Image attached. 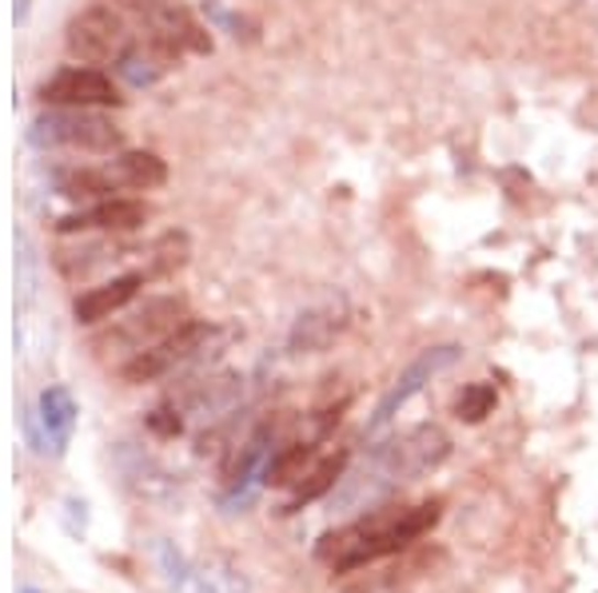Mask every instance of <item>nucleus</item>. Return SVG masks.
Returning <instances> with one entry per match:
<instances>
[{
    "instance_id": "6ab92c4d",
    "label": "nucleus",
    "mask_w": 598,
    "mask_h": 593,
    "mask_svg": "<svg viewBox=\"0 0 598 593\" xmlns=\"http://www.w3.org/2000/svg\"><path fill=\"white\" fill-rule=\"evenodd\" d=\"M196 585H200V593H252L244 573L228 562H208L196 573Z\"/></svg>"
},
{
    "instance_id": "412c9836",
    "label": "nucleus",
    "mask_w": 598,
    "mask_h": 593,
    "mask_svg": "<svg viewBox=\"0 0 598 593\" xmlns=\"http://www.w3.org/2000/svg\"><path fill=\"white\" fill-rule=\"evenodd\" d=\"M104 244H80V247H60L56 251V267H60V276L65 279H80L88 276L97 264H104Z\"/></svg>"
},
{
    "instance_id": "39448f33",
    "label": "nucleus",
    "mask_w": 598,
    "mask_h": 593,
    "mask_svg": "<svg viewBox=\"0 0 598 593\" xmlns=\"http://www.w3.org/2000/svg\"><path fill=\"white\" fill-rule=\"evenodd\" d=\"M188 307H184V299L176 295H160V299H148L140 311H132L129 318H120L117 327L100 335L92 347L97 350H129V355H140V350H148L152 343L168 339L171 331L184 327L188 323Z\"/></svg>"
},
{
    "instance_id": "9b49d317",
    "label": "nucleus",
    "mask_w": 598,
    "mask_h": 593,
    "mask_svg": "<svg viewBox=\"0 0 598 593\" xmlns=\"http://www.w3.org/2000/svg\"><path fill=\"white\" fill-rule=\"evenodd\" d=\"M343 331H347V303L332 299V303H320V307L303 311L296 318V327L288 335V350L291 355H320L340 339Z\"/></svg>"
},
{
    "instance_id": "4be33fe9",
    "label": "nucleus",
    "mask_w": 598,
    "mask_h": 593,
    "mask_svg": "<svg viewBox=\"0 0 598 593\" xmlns=\"http://www.w3.org/2000/svg\"><path fill=\"white\" fill-rule=\"evenodd\" d=\"M117 68H120V76H124L132 88H148V85H156V80H160L164 64L156 60L148 48H140V53H120Z\"/></svg>"
},
{
    "instance_id": "20e7f679",
    "label": "nucleus",
    "mask_w": 598,
    "mask_h": 593,
    "mask_svg": "<svg viewBox=\"0 0 598 593\" xmlns=\"http://www.w3.org/2000/svg\"><path fill=\"white\" fill-rule=\"evenodd\" d=\"M215 339V327L208 323H184L168 335V339L152 343L148 350H140L132 355L124 367H120V379L129 382V387H140V382H156L164 374H171L176 367L184 362L200 359V350H208V343Z\"/></svg>"
},
{
    "instance_id": "2eb2a0df",
    "label": "nucleus",
    "mask_w": 598,
    "mask_h": 593,
    "mask_svg": "<svg viewBox=\"0 0 598 593\" xmlns=\"http://www.w3.org/2000/svg\"><path fill=\"white\" fill-rule=\"evenodd\" d=\"M343 470H347V450H335V455H328L320 462V467H311L308 470V478L296 486V494H291V502L284 510H299V506H308V502H315V499H323L328 490H335L343 482Z\"/></svg>"
},
{
    "instance_id": "0eeeda50",
    "label": "nucleus",
    "mask_w": 598,
    "mask_h": 593,
    "mask_svg": "<svg viewBox=\"0 0 598 593\" xmlns=\"http://www.w3.org/2000/svg\"><path fill=\"white\" fill-rule=\"evenodd\" d=\"M76 399L65 391V387H48L41 391L33 411H24V435H29V446L36 455H53L60 458L73 443L76 430Z\"/></svg>"
},
{
    "instance_id": "ddd939ff",
    "label": "nucleus",
    "mask_w": 598,
    "mask_h": 593,
    "mask_svg": "<svg viewBox=\"0 0 598 593\" xmlns=\"http://www.w3.org/2000/svg\"><path fill=\"white\" fill-rule=\"evenodd\" d=\"M323 435H308V438H296L288 443L284 450L267 458V470H264V482L267 486H299L303 482V467H308L311 458H315V446H320Z\"/></svg>"
},
{
    "instance_id": "4468645a",
    "label": "nucleus",
    "mask_w": 598,
    "mask_h": 593,
    "mask_svg": "<svg viewBox=\"0 0 598 593\" xmlns=\"http://www.w3.org/2000/svg\"><path fill=\"white\" fill-rule=\"evenodd\" d=\"M56 191L73 203H88V200H112L117 191V176L112 171H97V168H68L56 176Z\"/></svg>"
},
{
    "instance_id": "a211bd4d",
    "label": "nucleus",
    "mask_w": 598,
    "mask_h": 593,
    "mask_svg": "<svg viewBox=\"0 0 598 593\" xmlns=\"http://www.w3.org/2000/svg\"><path fill=\"white\" fill-rule=\"evenodd\" d=\"M495 403H499V394H495L491 382H470V387H463L459 399H455V418L459 423H483L495 411Z\"/></svg>"
},
{
    "instance_id": "f03ea898",
    "label": "nucleus",
    "mask_w": 598,
    "mask_h": 593,
    "mask_svg": "<svg viewBox=\"0 0 598 593\" xmlns=\"http://www.w3.org/2000/svg\"><path fill=\"white\" fill-rule=\"evenodd\" d=\"M451 455V438L439 430V426L423 423V426H411L407 435L391 438V443L375 446L372 458L364 462V470L352 478H343V494H340V506L352 510L367 499L379 502L384 494L399 490L403 482H416V478L431 474V470Z\"/></svg>"
},
{
    "instance_id": "aec40b11",
    "label": "nucleus",
    "mask_w": 598,
    "mask_h": 593,
    "mask_svg": "<svg viewBox=\"0 0 598 593\" xmlns=\"http://www.w3.org/2000/svg\"><path fill=\"white\" fill-rule=\"evenodd\" d=\"M188 235L184 232H168L156 239V247H152V271L156 276H171V271H180L184 264H188Z\"/></svg>"
},
{
    "instance_id": "dca6fc26",
    "label": "nucleus",
    "mask_w": 598,
    "mask_h": 593,
    "mask_svg": "<svg viewBox=\"0 0 598 593\" xmlns=\"http://www.w3.org/2000/svg\"><path fill=\"white\" fill-rule=\"evenodd\" d=\"M112 176H117V183H124V188L152 191L168 180V168H164V159L156 156V152H124V156L117 159Z\"/></svg>"
},
{
    "instance_id": "423d86ee",
    "label": "nucleus",
    "mask_w": 598,
    "mask_h": 593,
    "mask_svg": "<svg viewBox=\"0 0 598 593\" xmlns=\"http://www.w3.org/2000/svg\"><path fill=\"white\" fill-rule=\"evenodd\" d=\"M124 41H129V29H124L120 12L112 9V4H92V9L76 12L73 21H68V32H65L68 53L85 64L120 60Z\"/></svg>"
},
{
    "instance_id": "a878e982",
    "label": "nucleus",
    "mask_w": 598,
    "mask_h": 593,
    "mask_svg": "<svg viewBox=\"0 0 598 593\" xmlns=\"http://www.w3.org/2000/svg\"><path fill=\"white\" fill-rule=\"evenodd\" d=\"M112 9H132V12H148L156 9V0H108Z\"/></svg>"
},
{
    "instance_id": "6e6552de",
    "label": "nucleus",
    "mask_w": 598,
    "mask_h": 593,
    "mask_svg": "<svg viewBox=\"0 0 598 593\" xmlns=\"http://www.w3.org/2000/svg\"><path fill=\"white\" fill-rule=\"evenodd\" d=\"M459 355L463 350L455 347V343H447V347H431V350H423L411 367H407L403 374L396 379V387L379 399V406H375V414H372V423H367V435H379V430H387V426L396 423V414L403 411L411 399H416L423 387H428L435 374H443L447 367H455L459 362Z\"/></svg>"
},
{
    "instance_id": "f257e3e1",
    "label": "nucleus",
    "mask_w": 598,
    "mask_h": 593,
    "mask_svg": "<svg viewBox=\"0 0 598 593\" xmlns=\"http://www.w3.org/2000/svg\"><path fill=\"white\" fill-rule=\"evenodd\" d=\"M443 518V502H419V506H399V510H375L364 514L359 522L332 530L320 541V558L323 566H332L335 573H352L364 570L391 558V553H403L411 541H419L423 534L435 530V522Z\"/></svg>"
},
{
    "instance_id": "393cba45",
    "label": "nucleus",
    "mask_w": 598,
    "mask_h": 593,
    "mask_svg": "<svg viewBox=\"0 0 598 593\" xmlns=\"http://www.w3.org/2000/svg\"><path fill=\"white\" fill-rule=\"evenodd\" d=\"M148 426L160 438H176L184 430V418L176 414V406H156V411L148 414Z\"/></svg>"
},
{
    "instance_id": "9d476101",
    "label": "nucleus",
    "mask_w": 598,
    "mask_h": 593,
    "mask_svg": "<svg viewBox=\"0 0 598 593\" xmlns=\"http://www.w3.org/2000/svg\"><path fill=\"white\" fill-rule=\"evenodd\" d=\"M148 203L140 200H100L88 212H73L56 220V232L76 235V232H136L148 223Z\"/></svg>"
},
{
    "instance_id": "bb28decb",
    "label": "nucleus",
    "mask_w": 598,
    "mask_h": 593,
    "mask_svg": "<svg viewBox=\"0 0 598 593\" xmlns=\"http://www.w3.org/2000/svg\"><path fill=\"white\" fill-rule=\"evenodd\" d=\"M21 593H36V590H21Z\"/></svg>"
},
{
    "instance_id": "7ed1b4c3",
    "label": "nucleus",
    "mask_w": 598,
    "mask_h": 593,
    "mask_svg": "<svg viewBox=\"0 0 598 593\" xmlns=\"http://www.w3.org/2000/svg\"><path fill=\"white\" fill-rule=\"evenodd\" d=\"M36 148H80V152H112L120 148V127L92 108H53L33 120Z\"/></svg>"
},
{
    "instance_id": "f8f14e48",
    "label": "nucleus",
    "mask_w": 598,
    "mask_h": 593,
    "mask_svg": "<svg viewBox=\"0 0 598 593\" xmlns=\"http://www.w3.org/2000/svg\"><path fill=\"white\" fill-rule=\"evenodd\" d=\"M140 283H144V276H117V279H108V283H100V287H88L85 295L76 299L73 303V315H76V323H104V318H112L117 311H124L136 299V291H140Z\"/></svg>"
},
{
    "instance_id": "5701e85b",
    "label": "nucleus",
    "mask_w": 598,
    "mask_h": 593,
    "mask_svg": "<svg viewBox=\"0 0 598 593\" xmlns=\"http://www.w3.org/2000/svg\"><path fill=\"white\" fill-rule=\"evenodd\" d=\"M156 562H160L164 570V582L171 585V590H180L184 582H188V562H184V553L171 546V541H156Z\"/></svg>"
},
{
    "instance_id": "b1692460",
    "label": "nucleus",
    "mask_w": 598,
    "mask_h": 593,
    "mask_svg": "<svg viewBox=\"0 0 598 593\" xmlns=\"http://www.w3.org/2000/svg\"><path fill=\"white\" fill-rule=\"evenodd\" d=\"M16 276H21V303H29L36 291V279H33V247H29V235H16Z\"/></svg>"
},
{
    "instance_id": "1a4fd4ad",
    "label": "nucleus",
    "mask_w": 598,
    "mask_h": 593,
    "mask_svg": "<svg viewBox=\"0 0 598 593\" xmlns=\"http://www.w3.org/2000/svg\"><path fill=\"white\" fill-rule=\"evenodd\" d=\"M44 104L53 108H117L120 92L112 85V76L97 72V68H60L36 88Z\"/></svg>"
},
{
    "instance_id": "f3484780",
    "label": "nucleus",
    "mask_w": 598,
    "mask_h": 593,
    "mask_svg": "<svg viewBox=\"0 0 598 593\" xmlns=\"http://www.w3.org/2000/svg\"><path fill=\"white\" fill-rule=\"evenodd\" d=\"M240 399V379L235 374H220V379H208V382H196L192 391H188V406L196 414H224L228 406Z\"/></svg>"
}]
</instances>
